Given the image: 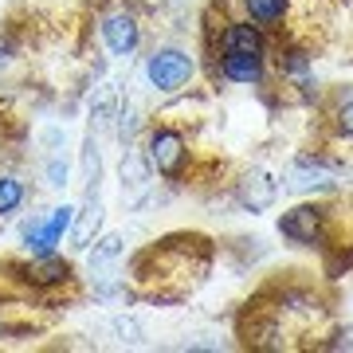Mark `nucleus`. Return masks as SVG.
I'll return each instance as SVG.
<instances>
[{
    "label": "nucleus",
    "mask_w": 353,
    "mask_h": 353,
    "mask_svg": "<svg viewBox=\"0 0 353 353\" xmlns=\"http://www.w3.org/2000/svg\"><path fill=\"white\" fill-rule=\"evenodd\" d=\"M330 216L334 208L322 201H303L279 216V236L290 240L294 248H314V243L330 240Z\"/></svg>",
    "instance_id": "nucleus-1"
},
{
    "label": "nucleus",
    "mask_w": 353,
    "mask_h": 353,
    "mask_svg": "<svg viewBox=\"0 0 353 353\" xmlns=\"http://www.w3.org/2000/svg\"><path fill=\"white\" fill-rule=\"evenodd\" d=\"M196 75V59H192L185 48H153L145 55V83H150L157 94H176L185 90Z\"/></svg>",
    "instance_id": "nucleus-2"
},
{
    "label": "nucleus",
    "mask_w": 353,
    "mask_h": 353,
    "mask_svg": "<svg viewBox=\"0 0 353 353\" xmlns=\"http://www.w3.org/2000/svg\"><path fill=\"white\" fill-rule=\"evenodd\" d=\"M145 161L157 176L165 181H176V176L185 173V161H189V141L185 134L173 126H153L145 134Z\"/></svg>",
    "instance_id": "nucleus-3"
},
{
    "label": "nucleus",
    "mask_w": 353,
    "mask_h": 353,
    "mask_svg": "<svg viewBox=\"0 0 353 353\" xmlns=\"http://www.w3.org/2000/svg\"><path fill=\"white\" fill-rule=\"evenodd\" d=\"M338 185V173L330 169L314 153H299L294 161L283 169V189L299 192V196H314V192H330Z\"/></svg>",
    "instance_id": "nucleus-4"
},
{
    "label": "nucleus",
    "mask_w": 353,
    "mask_h": 353,
    "mask_svg": "<svg viewBox=\"0 0 353 353\" xmlns=\"http://www.w3.org/2000/svg\"><path fill=\"white\" fill-rule=\"evenodd\" d=\"M102 43H106V51H110L114 59H130L134 51H138L141 43V24L134 12H110L102 16Z\"/></svg>",
    "instance_id": "nucleus-5"
},
{
    "label": "nucleus",
    "mask_w": 353,
    "mask_h": 353,
    "mask_svg": "<svg viewBox=\"0 0 353 353\" xmlns=\"http://www.w3.org/2000/svg\"><path fill=\"white\" fill-rule=\"evenodd\" d=\"M275 201H279V181L263 169H252L236 181V204L243 212H267V208H275Z\"/></svg>",
    "instance_id": "nucleus-6"
},
{
    "label": "nucleus",
    "mask_w": 353,
    "mask_h": 353,
    "mask_svg": "<svg viewBox=\"0 0 353 353\" xmlns=\"http://www.w3.org/2000/svg\"><path fill=\"white\" fill-rule=\"evenodd\" d=\"M220 75L240 87H263L267 79V55L259 51H220Z\"/></svg>",
    "instance_id": "nucleus-7"
},
{
    "label": "nucleus",
    "mask_w": 353,
    "mask_h": 353,
    "mask_svg": "<svg viewBox=\"0 0 353 353\" xmlns=\"http://www.w3.org/2000/svg\"><path fill=\"white\" fill-rule=\"evenodd\" d=\"M20 275L32 283V287H63V283H71V263L67 259H59V255H32V263L20 267Z\"/></svg>",
    "instance_id": "nucleus-8"
},
{
    "label": "nucleus",
    "mask_w": 353,
    "mask_h": 353,
    "mask_svg": "<svg viewBox=\"0 0 353 353\" xmlns=\"http://www.w3.org/2000/svg\"><path fill=\"white\" fill-rule=\"evenodd\" d=\"M220 51H259L267 55V39H263V28L252 24V20H232V24L220 28V36H216Z\"/></svg>",
    "instance_id": "nucleus-9"
},
{
    "label": "nucleus",
    "mask_w": 353,
    "mask_h": 353,
    "mask_svg": "<svg viewBox=\"0 0 353 353\" xmlns=\"http://www.w3.org/2000/svg\"><path fill=\"white\" fill-rule=\"evenodd\" d=\"M102 224V201L99 192H87V204L75 208V224H71V248L75 252H87L90 240H94V232Z\"/></svg>",
    "instance_id": "nucleus-10"
},
{
    "label": "nucleus",
    "mask_w": 353,
    "mask_h": 353,
    "mask_svg": "<svg viewBox=\"0 0 353 353\" xmlns=\"http://www.w3.org/2000/svg\"><path fill=\"white\" fill-rule=\"evenodd\" d=\"M150 181H153L150 161L134 145H126V153H122V192L126 196H141V192L150 189Z\"/></svg>",
    "instance_id": "nucleus-11"
},
{
    "label": "nucleus",
    "mask_w": 353,
    "mask_h": 353,
    "mask_svg": "<svg viewBox=\"0 0 353 353\" xmlns=\"http://www.w3.org/2000/svg\"><path fill=\"white\" fill-rule=\"evenodd\" d=\"M279 71L287 79L290 87H299L303 94H314V71H310V55L299 48H290L283 59H279Z\"/></svg>",
    "instance_id": "nucleus-12"
},
{
    "label": "nucleus",
    "mask_w": 353,
    "mask_h": 353,
    "mask_svg": "<svg viewBox=\"0 0 353 353\" xmlns=\"http://www.w3.org/2000/svg\"><path fill=\"white\" fill-rule=\"evenodd\" d=\"M122 252H126V236H122V232H106L94 248H87L90 271H106V267H114L118 259H122Z\"/></svg>",
    "instance_id": "nucleus-13"
},
{
    "label": "nucleus",
    "mask_w": 353,
    "mask_h": 353,
    "mask_svg": "<svg viewBox=\"0 0 353 353\" xmlns=\"http://www.w3.org/2000/svg\"><path fill=\"white\" fill-rule=\"evenodd\" d=\"M243 8H248V20H252V24L275 28V24H283L290 0H243Z\"/></svg>",
    "instance_id": "nucleus-14"
},
{
    "label": "nucleus",
    "mask_w": 353,
    "mask_h": 353,
    "mask_svg": "<svg viewBox=\"0 0 353 353\" xmlns=\"http://www.w3.org/2000/svg\"><path fill=\"white\" fill-rule=\"evenodd\" d=\"M24 196H28V189H24V181H20V176H12V173L0 176V220H4V216H12L16 208L24 204Z\"/></svg>",
    "instance_id": "nucleus-15"
},
{
    "label": "nucleus",
    "mask_w": 353,
    "mask_h": 353,
    "mask_svg": "<svg viewBox=\"0 0 353 353\" xmlns=\"http://www.w3.org/2000/svg\"><path fill=\"white\" fill-rule=\"evenodd\" d=\"M43 185L55 189V192L67 185V161H63V153L59 150H48V161H43Z\"/></svg>",
    "instance_id": "nucleus-16"
},
{
    "label": "nucleus",
    "mask_w": 353,
    "mask_h": 353,
    "mask_svg": "<svg viewBox=\"0 0 353 353\" xmlns=\"http://www.w3.org/2000/svg\"><path fill=\"white\" fill-rule=\"evenodd\" d=\"M110 330L118 334V341H130V345H138L145 334H141V326H138V318H126V314H118L110 322Z\"/></svg>",
    "instance_id": "nucleus-17"
},
{
    "label": "nucleus",
    "mask_w": 353,
    "mask_h": 353,
    "mask_svg": "<svg viewBox=\"0 0 353 353\" xmlns=\"http://www.w3.org/2000/svg\"><path fill=\"white\" fill-rule=\"evenodd\" d=\"M334 126H338L341 138H350V141H353V99L338 106V114H334Z\"/></svg>",
    "instance_id": "nucleus-18"
},
{
    "label": "nucleus",
    "mask_w": 353,
    "mask_h": 353,
    "mask_svg": "<svg viewBox=\"0 0 353 353\" xmlns=\"http://www.w3.org/2000/svg\"><path fill=\"white\" fill-rule=\"evenodd\" d=\"M12 39H0V75H4V71H8V63H12Z\"/></svg>",
    "instance_id": "nucleus-19"
}]
</instances>
